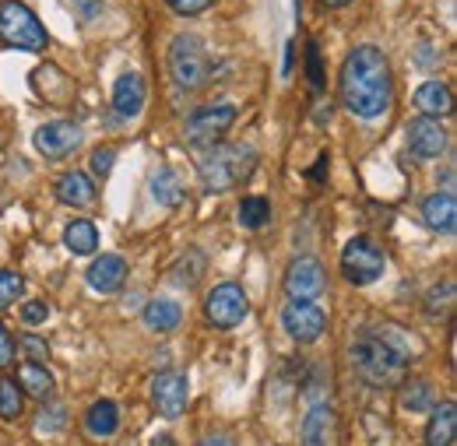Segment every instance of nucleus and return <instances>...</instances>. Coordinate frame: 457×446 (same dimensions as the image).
<instances>
[{
    "label": "nucleus",
    "mask_w": 457,
    "mask_h": 446,
    "mask_svg": "<svg viewBox=\"0 0 457 446\" xmlns=\"http://www.w3.org/2000/svg\"><path fill=\"white\" fill-rule=\"evenodd\" d=\"M271 222V201L253 194V197H243L239 201V225L250 228V232H261L264 225Z\"/></svg>",
    "instance_id": "nucleus-26"
},
{
    "label": "nucleus",
    "mask_w": 457,
    "mask_h": 446,
    "mask_svg": "<svg viewBox=\"0 0 457 446\" xmlns=\"http://www.w3.org/2000/svg\"><path fill=\"white\" fill-rule=\"evenodd\" d=\"M57 197L60 204H67V208H81V211H88V208H96V183L85 176V172H63L57 179Z\"/></svg>",
    "instance_id": "nucleus-17"
},
{
    "label": "nucleus",
    "mask_w": 457,
    "mask_h": 446,
    "mask_svg": "<svg viewBox=\"0 0 457 446\" xmlns=\"http://www.w3.org/2000/svg\"><path fill=\"white\" fill-rule=\"evenodd\" d=\"M18 351H21L29 362H39V366H46V359H50V348H46L36 334L21 337V341H18Z\"/></svg>",
    "instance_id": "nucleus-31"
},
{
    "label": "nucleus",
    "mask_w": 457,
    "mask_h": 446,
    "mask_svg": "<svg viewBox=\"0 0 457 446\" xmlns=\"http://www.w3.org/2000/svg\"><path fill=\"white\" fill-rule=\"evenodd\" d=\"M384 271H387V257L370 235L348 239V246L342 250V275L348 285L366 288V285L384 278Z\"/></svg>",
    "instance_id": "nucleus-6"
},
{
    "label": "nucleus",
    "mask_w": 457,
    "mask_h": 446,
    "mask_svg": "<svg viewBox=\"0 0 457 446\" xmlns=\"http://www.w3.org/2000/svg\"><path fill=\"white\" fill-rule=\"evenodd\" d=\"M63 418H67V411L60 404H54L50 411L39 415V433H60L63 429Z\"/></svg>",
    "instance_id": "nucleus-36"
},
{
    "label": "nucleus",
    "mask_w": 457,
    "mask_h": 446,
    "mask_svg": "<svg viewBox=\"0 0 457 446\" xmlns=\"http://www.w3.org/2000/svg\"><path fill=\"white\" fill-rule=\"evenodd\" d=\"M63 246L74 257H92L99 250V228L88 222V219H74V222L63 228Z\"/></svg>",
    "instance_id": "nucleus-22"
},
{
    "label": "nucleus",
    "mask_w": 457,
    "mask_h": 446,
    "mask_svg": "<svg viewBox=\"0 0 457 446\" xmlns=\"http://www.w3.org/2000/svg\"><path fill=\"white\" fill-rule=\"evenodd\" d=\"M170 74L183 92H201L215 78V60L208 54L204 39L183 32L170 43Z\"/></svg>",
    "instance_id": "nucleus-4"
},
{
    "label": "nucleus",
    "mask_w": 457,
    "mask_h": 446,
    "mask_svg": "<svg viewBox=\"0 0 457 446\" xmlns=\"http://www.w3.org/2000/svg\"><path fill=\"white\" fill-rule=\"evenodd\" d=\"M447 141L451 137H447L444 123L433 116H415L408 123V148L415 159H440L447 152Z\"/></svg>",
    "instance_id": "nucleus-12"
},
{
    "label": "nucleus",
    "mask_w": 457,
    "mask_h": 446,
    "mask_svg": "<svg viewBox=\"0 0 457 446\" xmlns=\"http://www.w3.org/2000/svg\"><path fill=\"white\" fill-rule=\"evenodd\" d=\"M145 99H148V88H145V78L141 74H123L120 81L113 85V110L123 116V120H130V116H137V112L145 110Z\"/></svg>",
    "instance_id": "nucleus-18"
},
{
    "label": "nucleus",
    "mask_w": 457,
    "mask_h": 446,
    "mask_svg": "<svg viewBox=\"0 0 457 446\" xmlns=\"http://www.w3.org/2000/svg\"><path fill=\"white\" fill-rule=\"evenodd\" d=\"M85 429L92 440H113L116 429H120V408L113 401H96L85 415Z\"/></svg>",
    "instance_id": "nucleus-20"
},
{
    "label": "nucleus",
    "mask_w": 457,
    "mask_h": 446,
    "mask_svg": "<svg viewBox=\"0 0 457 446\" xmlns=\"http://www.w3.org/2000/svg\"><path fill=\"white\" fill-rule=\"evenodd\" d=\"M127 281V260L116 257V253H103L92 260L88 268V285L99 292V295H116Z\"/></svg>",
    "instance_id": "nucleus-15"
},
{
    "label": "nucleus",
    "mask_w": 457,
    "mask_h": 446,
    "mask_svg": "<svg viewBox=\"0 0 457 446\" xmlns=\"http://www.w3.org/2000/svg\"><path fill=\"white\" fill-rule=\"evenodd\" d=\"M232 123H236V106L215 103V106H204V110H197L187 120L183 137H187V145H194V148H212V145H219V141L226 137Z\"/></svg>",
    "instance_id": "nucleus-7"
},
{
    "label": "nucleus",
    "mask_w": 457,
    "mask_h": 446,
    "mask_svg": "<svg viewBox=\"0 0 457 446\" xmlns=\"http://www.w3.org/2000/svg\"><path fill=\"white\" fill-rule=\"evenodd\" d=\"M257 169V152L250 145H212V152L201 159V186L208 194H226L246 183Z\"/></svg>",
    "instance_id": "nucleus-3"
},
{
    "label": "nucleus",
    "mask_w": 457,
    "mask_h": 446,
    "mask_svg": "<svg viewBox=\"0 0 457 446\" xmlns=\"http://www.w3.org/2000/svg\"><path fill=\"white\" fill-rule=\"evenodd\" d=\"M422 219H426V225H429L433 232L454 235V228H457V201H454V194L440 190V194L426 197V204H422Z\"/></svg>",
    "instance_id": "nucleus-19"
},
{
    "label": "nucleus",
    "mask_w": 457,
    "mask_h": 446,
    "mask_svg": "<svg viewBox=\"0 0 457 446\" xmlns=\"http://www.w3.org/2000/svg\"><path fill=\"white\" fill-rule=\"evenodd\" d=\"M204 313H208V324H215L219 331H232V327H239V324L246 320L250 302H246V295H243L239 285L226 281V285H215V288L208 292Z\"/></svg>",
    "instance_id": "nucleus-8"
},
{
    "label": "nucleus",
    "mask_w": 457,
    "mask_h": 446,
    "mask_svg": "<svg viewBox=\"0 0 457 446\" xmlns=\"http://www.w3.org/2000/svg\"><path fill=\"white\" fill-rule=\"evenodd\" d=\"M74 7H78L81 18H96L103 11V0H74Z\"/></svg>",
    "instance_id": "nucleus-38"
},
{
    "label": "nucleus",
    "mask_w": 457,
    "mask_h": 446,
    "mask_svg": "<svg viewBox=\"0 0 457 446\" xmlns=\"http://www.w3.org/2000/svg\"><path fill=\"white\" fill-rule=\"evenodd\" d=\"M457 436V408L454 401H444L436 411H433V418H429V425H426V443L429 446H451Z\"/></svg>",
    "instance_id": "nucleus-21"
},
{
    "label": "nucleus",
    "mask_w": 457,
    "mask_h": 446,
    "mask_svg": "<svg viewBox=\"0 0 457 446\" xmlns=\"http://www.w3.org/2000/svg\"><path fill=\"white\" fill-rule=\"evenodd\" d=\"M426 310H429L433 317H440V313H451V310H454V281H444V285H436V288L429 292V299H426Z\"/></svg>",
    "instance_id": "nucleus-30"
},
{
    "label": "nucleus",
    "mask_w": 457,
    "mask_h": 446,
    "mask_svg": "<svg viewBox=\"0 0 457 446\" xmlns=\"http://www.w3.org/2000/svg\"><path fill=\"white\" fill-rule=\"evenodd\" d=\"M179 320H183V310H179V302H172V299H152V302L145 306V324H148V331L170 334V331L179 327Z\"/></svg>",
    "instance_id": "nucleus-23"
},
{
    "label": "nucleus",
    "mask_w": 457,
    "mask_h": 446,
    "mask_svg": "<svg viewBox=\"0 0 457 446\" xmlns=\"http://www.w3.org/2000/svg\"><path fill=\"white\" fill-rule=\"evenodd\" d=\"M306 70H310V85L320 92L324 88V74H320V50H317V43L306 46Z\"/></svg>",
    "instance_id": "nucleus-35"
},
{
    "label": "nucleus",
    "mask_w": 457,
    "mask_h": 446,
    "mask_svg": "<svg viewBox=\"0 0 457 446\" xmlns=\"http://www.w3.org/2000/svg\"><path fill=\"white\" fill-rule=\"evenodd\" d=\"M113 166H116V148L106 145V148H96V152H92V172H96V176L106 179V176L113 172Z\"/></svg>",
    "instance_id": "nucleus-33"
},
{
    "label": "nucleus",
    "mask_w": 457,
    "mask_h": 446,
    "mask_svg": "<svg viewBox=\"0 0 457 446\" xmlns=\"http://www.w3.org/2000/svg\"><path fill=\"white\" fill-rule=\"evenodd\" d=\"M342 106L359 120H380L395 106V74L384 50L377 46H355L345 56L338 74Z\"/></svg>",
    "instance_id": "nucleus-1"
},
{
    "label": "nucleus",
    "mask_w": 457,
    "mask_h": 446,
    "mask_svg": "<svg viewBox=\"0 0 457 446\" xmlns=\"http://www.w3.org/2000/svg\"><path fill=\"white\" fill-rule=\"evenodd\" d=\"M18 387H21V393H29V397H36V401H50V397H54V376H50L46 366L25 362V366L18 369Z\"/></svg>",
    "instance_id": "nucleus-24"
},
{
    "label": "nucleus",
    "mask_w": 457,
    "mask_h": 446,
    "mask_svg": "<svg viewBox=\"0 0 457 446\" xmlns=\"http://www.w3.org/2000/svg\"><path fill=\"white\" fill-rule=\"evenodd\" d=\"M152 197L162 204V208H176V204H183V183H179V176H176V169L162 166L152 172Z\"/></svg>",
    "instance_id": "nucleus-25"
},
{
    "label": "nucleus",
    "mask_w": 457,
    "mask_h": 446,
    "mask_svg": "<svg viewBox=\"0 0 457 446\" xmlns=\"http://www.w3.org/2000/svg\"><path fill=\"white\" fill-rule=\"evenodd\" d=\"M46 317H50V306H46V302H39V299H32V302H25V306H21V320H25L29 327L46 324Z\"/></svg>",
    "instance_id": "nucleus-34"
},
{
    "label": "nucleus",
    "mask_w": 457,
    "mask_h": 446,
    "mask_svg": "<svg viewBox=\"0 0 457 446\" xmlns=\"http://www.w3.org/2000/svg\"><path fill=\"white\" fill-rule=\"evenodd\" d=\"M81 141H85V134H81V127L71 123V120H57V123H46V127L36 130V148H39V155L50 159V162L74 155V152L81 148Z\"/></svg>",
    "instance_id": "nucleus-10"
},
{
    "label": "nucleus",
    "mask_w": 457,
    "mask_h": 446,
    "mask_svg": "<svg viewBox=\"0 0 457 446\" xmlns=\"http://www.w3.org/2000/svg\"><path fill=\"white\" fill-rule=\"evenodd\" d=\"M21 411H25V393L18 387V380L0 376V418L14 422V418H21Z\"/></svg>",
    "instance_id": "nucleus-27"
},
{
    "label": "nucleus",
    "mask_w": 457,
    "mask_h": 446,
    "mask_svg": "<svg viewBox=\"0 0 457 446\" xmlns=\"http://www.w3.org/2000/svg\"><path fill=\"white\" fill-rule=\"evenodd\" d=\"M328 288V271L320 260L313 257H299L292 260L286 271V292L288 299H317Z\"/></svg>",
    "instance_id": "nucleus-11"
},
{
    "label": "nucleus",
    "mask_w": 457,
    "mask_h": 446,
    "mask_svg": "<svg viewBox=\"0 0 457 446\" xmlns=\"http://www.w3.org/2000/svg\"><path fill=\"white\" fill-rule=\"evenodd\" d=\"M21 295H25V278L14 271H0V310L14 306Z\"/></svg>",
    "instance_id": "nucleus-29"
},
{
    "label": "nucleus",
    "mask_w": 457,
    "mask_h": 446,
    "mask_svg": "<svg viewBox=\"0 0 457 446\" xmlns=\"http://www.w3.org/2000/svg\"><path fill=\"white\" fill-rule=\"evenodd\" d=\"M11 362H14V337L0 324V369H7Z\"/></svg>",
    "instance_id": "nucleus-37"
},
{
    "label": "nucleus",
    "mask_w": 457,
    "mask_h": 446,
    "mask_svg": "<svg viewBox=\"0 0 457 446\" xmlns=\"http://www.w3.org/2000/svg\"><path fill=\"white\" fill-rule=\"evenodd\" d=\"M152 401H155L159 415L179 418L187 411V404H190V384H187V376L183 373H162V376H155Z\"/></svg>",
    "instance_id": "nucleus-13"
},
{
    "label": "nucleus",
    "mask_w": 457,
    "mask_h": 446,
    "mask_svg": "<svg viewBox=\"0 0 457 446\" xmlns=\"http://www.w3.org/2000/svg\"><path fill=\"white\" fill-rule=\"evenodd\" d=\"M401 404L408 408V411H426L429 404H433V387L426 384V380H411L404 393H401Z\"/></svg>",
    "instance_id": "nucleus-28"
},
{
    "label": "nucleus",
    "mask_w": 457,
    "mask_h": 446,
    "mask_svg": "<svg viewBox=\"0 0 457 446\" xmlns=\"http://www.w3.org/2000/svg\"><path fill=\"white\" fill-rule=\"evenodd\" d=\"M348 359L352 369L362 384L370 387H398L408 373V355L395 348L387 337L377 334H359L348 344Z\"/></svg>",
    "instance_id": "nucleus-2"
},
{
    "label": "nucleus",
    "mask_w": 457,
    "mask_h": 446,
    "mask_svg": "<svg viewBox=\"0 0 457 446\" xmlns=\"http://www.w3.org/2000/svg\"><path fill=\"white\" fill-rule=\"evenodd\" d=\"M303 446H338V415L331 404H313L303 418Z\"/></svg>",
    "instance_id": "nucleus-14"
},
{
    "label": "nucleus",
    "mask_w": 457,
    "mask_h": 446,
    "mask_svg": "<svg viewBox=\"0 0 457 446\" xmlns=\"http://www.w3.org/2000/svg\"><path fill=\"white\" fill-rule=\"evenodd\" d=\"M415 106H419V112H422V116H433V120L451 116V112H454V95H451V85H447V81H440V78L422 81V85H419V92H415Z\"/></svg>",
    "instance_id": "nucleus-16"
},
{
    "label": "nucleus",
    "mask_w": 457,
    "mask_h": 446,
    "mask_svg": "<svg viewBox=\"0 0 457 446\" xmlns=\"http://www.w3.org/2000/svg\"><path fill=\"white\" fill-rule=\"evenodd\" d=\"M212 4H215V0H166V7H170L172 14H179V18H197V14H204Z\"/></svg>",
    "instance_id": "nucleus-32"
},
{
    "label": "nucleus",
    "mask_w": 457,
    "mask_h": 446,
    "mask_svg": "<svg viewBox=\"0 0 457 446\" xmlns=\"http://www.w3.org/2000/svg\"><path fill=\"white\" fill-rule=\"evenodd\" d=\"M320 4H324V7H348L352 0H320Z\"/></svg>",
    "instance_id": "nucleus-41"
},
{
    "label": "nucleus",
    "mask_w": 457,
    "mask_h": 446,
    "mask_svg": "<svg viewBox=\"0 0 457 446\" xmlns=\"http://www.w3.org/2000/svg\"><path fill=\"white\" fill-rule=\"evenodd\" d=\"M292 56H295V46L288 43L286 46V74H292Z\"/></svg>",
    "instance_id": "nucleus-40"
},
{
    "label": "nucleus",
    "mask_w": 457,
    "mask_h": 446,
    "mask_svg": "<svg viewBox=\"0 0 457 446\" xmlns=\"http://www.w3.org/2000/svg\"><path fill=\"white\" fill-rule=\"evenodd\" d=\"M201 446H232V436H226V433H215V436H204V440H201Z\"/></svg>",
    "instance_id": "nucleus-39"
},
{
    "label": "nucleus",
    "mask_w": 457,
    "mask_h": 446,
    "mask_svg": "<svg viewBox=\"0 0 457 446\" xmlns=\"http://www.w3.org/2000/svg\"><path fill=\"white\" fill-rule=\"evenodd\" d=\"M0 43L29 54L46 50V29L36 18V11L21 0H0Z\"/></svg>",
    "instance_id": "nucleus-5"
},
{
    "label": "nucleus",
    "mask_w": 457,
    "mask_h": 446,
    "mask_svg": "<svg viewBox=\"0 0 457 446\" xmlns=\"http://www.w3.org/2000/svg\"><path fill=\"white\" fill-rule=\"evenodd\" d=\"M282 327H286L288 337H295L303 344H313L328 327V313L313 299H292L282 310Z\"/></svg>",
    "instance_id": "nucleus-9"
}]
</instances>
